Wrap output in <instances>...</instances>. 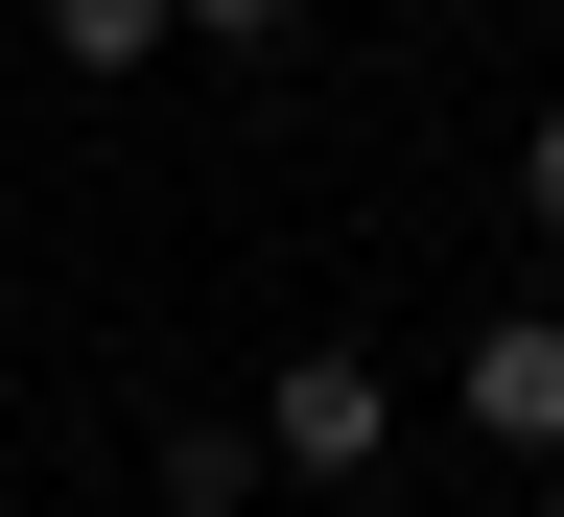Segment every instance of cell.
I'll use <instances>...</instances> for the list:
<instances>
[{
	"label": "cell",
	"instance_id": "obj_1",
	"mask_svg": "<svg viewBox=\"0 0 564 517\" xmlns=\"http://www.w3.org/2000/svg\"><path fill=\"white\" fill-rule=\"evenodd\" d=\"M259 448H282V494H352L400 448V377L377 353H282V400H259Z\"/></svg>",
	"mask_w": 564,
	"mask_h": 517
},
{
	"label": "cell",
	"instance_id": "obj_2",
	"mask_svg": "<svg viewBox=\"0 0 564 517\" xmlns=\"http://www.w3.org/2000/svg\"><path fill=\"white\" fill-rule=\"evenodd\" d=\"M447 400H470V448H518V471H564V306H494Z\"/></svg>",
	"mask_w": 564,
	"mask_h": 517
},
{
	"label": "cell",
	"instance_id": "obj_3",
	"mask_svg": "<svg viewBox=\"0 0 564 517\" xmlns=\"http://www.w3.org/2000/svg\"><path fill=\"white\" fill-rule=\"evenodd\" d=\"M24 47H47V71H165L188 0H24Z\"/></svg>",
	"mask_w": 564,
	"mask_h": 517
},
{
	"label": "cell",
	"instance_id": "obj_4",
	"mask_svg": "<svg viewBox=\"0 0 564 517\" xmlns=\"http://www.w3.org/2000/svg\"><path fill=\"white\" fill-rule=\"evenodd\" d=\"M141 471H165V517H259V494H282V448H259V423H165Z\"/></svg>",
	"mask_w": 564,
	"mask_h": 517
},
{
	"label": "cell",
	"instance_id": "obj_5",
	"mask_svg": "<svg viewBox=\"0 0 564 517\" xmlns=\"http://www.w3.org/2000/svg\"><path fill=\"white\" fill-rule=\"evenodd\" d=\"M518 236L564 259V95H541V141H518Z\"/></svg>",
	"mask_w": 564,
	"mask_h": 517
},
{
	"label": "cell",
	"instance_id": "obj_6",
	"mask_svg": "<svg viewBox=\"0 0 564 517\" xmlns=\"http://www.w3.org/2000/svg\"><path fill=\"white\" fill-rule=\"evenodd\" d=\"M282 24H306V0H188V47H282Z\"/></svg>",
	"mask_w": 564,
	"mask_h": 517
},
{
	"label": "cell",
	"instance_id": "obj_7",
	"mask_svg": "<svg viewBox=\"0 0 564 517\" xmlns=\"http://www.w3.org/2000/svg\"><path fill=\"white\" fill-rule=\"evenodd\" d=\"M541 517H564V471H541Z\"/></svg>",
	"mask_w": 564,
	"mask_h": 517
}]
</instances>
